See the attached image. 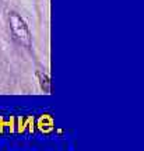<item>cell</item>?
<instances>
[{
	"instance_id": "6da1fadb",
	"label": "cell",
	"mask_w": 144,
	"mask_h": 151,
	"mask_svg": "<svg viewBox=\"0 0 144 151\" xmlns=\"http://www.w3.org/2000/svg\"><path fill=\"white\" fill-rule=\"evenodd\" d=\"M10 28L13 31V35L21 45L27 48L31 45V37H30L27 24L17 13H10Z\"/></svg>"
},
{
	"instance_id": "7a4b0ae2",
	"label": "cell",
	"mask_w": 144,
	"mask_h": 151,
	"mask_svg": "<svg viewBox=\"0 0 144 151\" xmlns=\"http://www.w3.org/2000/svg\"><path fill=\"white\" fill-rule=\"evenodd\" d=\"M39 80H41V88H42L46 94H49V92H50V81H49V77L46 74L39 73Z\"/></svg>"
}]
</instances>
